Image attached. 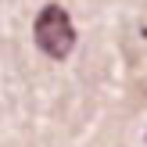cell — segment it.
I'll return each mask as SVG.
<instances>
[{"instance_id": "cell-1", "label": "cell", "mask_w": 147, "mask_h": 147, "mask_svg": "<svg viewBox=\"0 0 147 147\" xmlns=\"http://www.w3.org/2000/svg\"><path fill=\"white\" fill-rule=\"evenodd\" d=\"M32 36H36V47L54 61H65L72 54V47H76V29H72V18L61 4H47L36 14Z\"/></svg>"}]
</instances>
